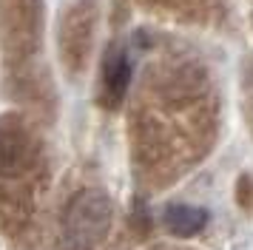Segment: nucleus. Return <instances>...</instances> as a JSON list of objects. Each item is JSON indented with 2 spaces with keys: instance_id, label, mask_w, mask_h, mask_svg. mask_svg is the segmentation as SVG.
Instances as JSON below:
<instances>
[{
  "instance_id": "nucleus-3",
  "label": "nucleus",
  "mask_w": 253,
  "mask_h": 250,
  "mask_svg": "<svg viewBox=\"0 0 253 250\" xmlns=\"http://www.w3.org/2000/svg\"><path fill=\"white\" fill-rule=\"evenodd\" d=\"M162 225L173 236H194L208 225V213L194 205H168L162 213Z\"/></svg>"
},
{
  "instance_id": "nucleus-2",
  "label": "nucleus",
  "mask_w": 253,
  "mask_h": 250,
  "mask_svg": "<svg viewBox=\"0 0 253 250\" xmlns=\"http://www.w3.org/2000/svg\"><path fill=\"white\" fill-rule=\"evenodd\" d=\"M131 74L134 71H131V63H128L126 51L114 48L108 54V60H105V74H103V88H105V97H108L111 105H117L126 97L128 85H131Z\"/></svg>"
},
{
  "instance_id": "nucleus-1",
  "label": "nucleus",
  "mask_w": 253,
  "mask_h": 250,
  "mask_svg": "<svg viewBox=\"0 0 253 250\" xmlns=\"http://www.w3.org/2000/svg\"><path fill=\"white\" fill-rule=\"evenodd\" d=\"M111 202L100 191H83L60 222V250H94L111 227Z\"/></svg>"
}]
</instances>
